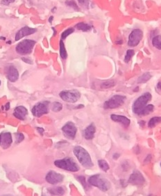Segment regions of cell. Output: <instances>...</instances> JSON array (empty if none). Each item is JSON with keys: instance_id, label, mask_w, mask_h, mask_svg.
Here are the masks:
<instances>
[{"instance_id": "6da1fadb", "label": "cell", "mask_w": 161, "mask_h": 196, "mask_svg": "<svg viewBox=\"0 0 161 196\" xmlns=\"http://www.w3.org/2000/svg\"><path fill=\"white\" fill-rule=\"evenodd\" d=\"M73 151H74V155L76 157L78 162L81 164L83 167L90 169L93 166V163H92L90 154L85 148L80 146H76L74 147Z\"/></svg>"}, {"instance_id": "7a4b0ae2", "label": "cell", "mask_w": 161, "mask_h": 196, "mask_svg": "<svg viewBox=\"0 0 161 196\" xmlns=\"http://www.w3.org/2000/svg\"><path fill=\"white\" fill-rule=\"evenodd\" d=\"M152 96L149 92H145L135 101L132 106V110L134 114L140 116L144 108L147 106L148 103L151 100Z\"/></svg>"}, {"instance_id": "3957f363", "label": "cell", "mask_w": 161, "mask_h": 196, "mask_svg": "<svg viewBox=\"0 0 161 196\" xmlns=\"http://www.w3.org/2000/svg\"><path fill=\"white\" fill-rule=\"evenodd\" d=\"M87 181L90 185L99 188L101 191L106 192L111 188L110 182L106 178H105L104 177L101 176L99 174L94 175L91 176Z\"/></svg>"}, {"instance_id": "277c9868", "label": "cell", "mask_w": 161, "mask_h": 196, "mask_svg": "<svg viewBox=\"0 0 161 196\" xmlns=\"http://www.w3.org/2000/svg\"><path fill=\"white\" fill-rule=\"evenodd\" d=\"M54 165L59 169L71 171V172H77L79 170V167L77 164L72 159L69 158V157H66L63 160H56L54 162Z\"/></svg>"}, {"instance_id": "5b68a950", "label": "cell", "mask_w": 161, "mask_h": 196, "mask_svg": "<svg viewBox=\"0 0 161 196\" xmlns=\"http://www.w3.org/2000/svg\"><path fill=\"white\" fill-rule=\"evenodd\" d=\"M127 99L125 96L115 95L111 99L105 101L104 103V108L105 109H115L122 106L124 104V101Z\"/></svg>"}, {"instance_id": "8992f818", "label": "cell", "mask_w": 161, "mask_h": 196, "mask_svg": "<svg viewBox=\"0 0 161 196\" xmlns=\"http://www.w3.org/2000/svg\"><path fill=\"white\" fill-rule=\"evenodd\" d=\"M36 42L31 40H24L17 45L16 51L20 55H27L31 53Z\"/></svg>"}, {"instance_id": "52a82bcc", "label": "cell", "mask_w": 161, "mask_h": 196, "mask_svg": "<svg viewBox=\"0 0 161 196\" xmlns=\"http://www.w3.org/2000/svg\"><path fill=\"white\" fill-rule=\"evenodd\" d=\"M59 96L64 101L68 103H76L80 97V94L78 90H64L62 91Z\"/></svg>"}, {"instance_id": "ba28073f", "label": "cell", "mask_w": 161, "mask_h": 196, "mask_svg": "<svg viewBox=\"0 0 161 196\" xmlns=\"http://www.w3.org/2000/svg\"><path fill=\"white\" fill-rule=\"evenodd\" d=\"M143 32L142 31L139 29H134L131 31L129 36L128 40V45L131 47H134L138 46L139 43L142 39Z\"/></svg>"}, {"instance_id": "9c48e42d", "label": "cell", "mask_w": 161, "mask_h": 196, "mask_svg": "<svg viewBox=\"0 0 161 196\" xmlns=\"http://www.w3.org/2000/svg\"><path fill=\"white\" fill-rule=\"evenodd\" d=\"M49 103L48 101H44V102L38 103L35 105L34 108L31 110V112L33 115L36 117H40L43 115L47 114L49 112Z\"/></svg>"}, {"instance_id": "30bf717a", "label": "cell", "mask_w": 161, "mask_h": 196, "mask_svg": "<svg viewBox=\"0 0 161 196\" xmlns=\"http://www.w3.org/2000/svg\"><path fill=\"white\" fill-rule=\"evenodd\" d=\"M62 131L63 133L64 136L67 137V139H74L76 136V132H77V128L76 125H74L72 122H67L63 127H62Z\"/></svg>"}, {"instance_id": "8fae6325", "label": "cell", "mask_w": 161, "mask_h": 196, "mask_svg": "<svg viewBox=\"0 0 161 196\" xmlns=\"http://www.w3.org/2000/svg\"><path fill=\"white\" fill-rule=\"evenodd\" d=\"M128 182H129V184H131L133 185L140 186V185L144 184L145 180L144 176L142 175V174L139 171H134L130 177H129Z\"/></svg>"}, {"instance_id": "7c38bea8", "label": "cell", "mask_w": 161, "mask_h": 196, "mask_svg": "<svg viewBox=\"0 0 161 196\" xmlns=\"http://www.w3.org/2000/svg\"><path fill=\"white\" fill-rule=\"evenodd\" d=\"M63 175L58 173L54 171H51L47 174L45 180L48 183L51 184H56L61 183L63 180Z\"/></svg>"}, {"instance_id": "4fadbf2b", "label": "cell", "mask_w": 161, "mask_h": 196, "mask_svg": "<svg viewBox=\"0 0 161 196\" xmlns=\"http://www.w3.org/2000/svg\"><path fill=\"white\" fill-rule=\"evenodd\" d=\"M13 142L11 134L10 132H2L0 134V146L3 149L10 147Z\"/></svg>"}, {"instance_id": "5bb4252c", "label": "cell", "mask_w": 161, "mask_h": 196, "mask_svg": "<svg viewBox=\"0 0 161 196\" xmlns=\"http://www.w3.org/2000/svg\"><path fill=\"white\" fill-rule=\"evenodd\" d=\"M36 31L37 30L35 29H32V28H30L29 27H24L17 33L16 36H15V40L16 41L20 40L22 38H24V37L29 36V35L36 33Z\"/></svg>"}, {"instance_id": "9a60e30c", "label": "cell", "mask_w": 161, "mask_h": 196, "mask_svg": "<svg viewBox=\"0 0 161 196\" xmlns=\"http://www.w3.org/2000/svg\"><path fill=\"white\" fill-rule=\"evenodd\" d=\"M111 119L113 121L118 122L122 124L125 128H127L129 126L131 123V121L127 117L122 116V115H118V114H111Z\"/></svg>"}, {"instance_id": "2e32d148", "label": "cell", "mask_w": 161, "mask_h": 196, "mask_svg": "<svg viewBox=\"0 0 161 196\" xmlns=\"http://www.w3.org/2000/svg\"><path fill=\"white\" fill-rule=\"evenodd\" d=\"M6 76L10 82H15L19 78V73L14 66H9L7 69Z\"/></svg>"}, {"instance_id": "e0dca14e", "label": "cell", "mask_w": 161, "mask_h": 196, "mask_svg": "<svg viewBox=\"0 0 161 196\" xmlns=\"http://www.w3.org/2000/svg\"><path fill=\"white\" fill-rule=\"evenodd\" d=\"M96 127L93 123H90L83 131L84 138L87 140H92L94 137Z\"/></svg>"}, {"instance_id": "ac0fdd59", "label": "cell", "mask_w": 161, "mask_h": 196, "mask_svg": "<svg viewBox=\"0 0 161 196\" xmlns=\"http://www.w3.org/2000/svg\"><path fill=\"white\" fill-rule=\"evenodd\" d=\"M28 114L27 108L24 106H18L14 110L13 115L20 120H24Z\"/></svg>"}, {"instance_id": "d6986e66", "label": "cell", "mask_w": 161, "mask_h": 196, "mask_svg": "<svg viewBox=\"0 0 161 196\" xmlns=\"http://www.w3.org/2000/svg\"><path fill=\"white\" fill-rule=\"evenodd\" d=\"M48 191L50 194L54 195H62L65 193V190L63 189V188L61 186L49 188Z\"/></svg>"}, {"instance_id": "ffe728a7", "label": "cell", "mask_w": 161, "mask_h": 196, "mask_svg": "<svg viewBox=\"0 0 161 196\" xmlns=\"http://www.w3.org/2000/svg\"><path fill=\"white\" fill-rule=\"evenodd\" d=\"M76 28L78 30L84 31V32H87V31H90L92 29V27L90 25L83 23V22H80V23L76 24Z\"/></svg>"}, {"instance_id": "44dd1931", "label": "cell", "mask_w": 161, "mask_h": 196, "mask_svg": "<svg viewBox=\"0 0 161 196\" xmlns=\"http://www.w3.org/2000/svg\"><path fill=\"white\" fill-rule=\"evenodd\" d=\"M151 73H149V72H147V73H143L142 75L141 76H140L139 78H138V83H147V82L149 81L150 79H151Z\"/></svg>"}, {"instance_id": "7402d4cb", "label": "cell", "mask_w": 161, "mask_h": 196, "mask_svg": "<svg viewBox=\"0 0 161 196\" xmlns=\"http://www.w3.org/2000/svg\"><path fill=\"white\" fill-rule=\"evenodd\" d=\"M152 45L157 49L161 50V36H155L152 39Z\"/></svg>"}, {"instance_id": "603a6c76", "label": "cell", "mask_w": 161, "mask_h": 196, "mask_svg": "<svg viewBox=\"0 0 161 196\" xmlns=\"http://www.w3.org/2000/svg\"><path fill=\"white\" fill-rule=\"evenodd\" d=\"M161 123V117H152L151 119L149 120L148 123V126L149 127H154L156 126L158 123Z\"/></svg>"}, {"instance_id": "cb8c5ba5", "label": "cell", "mask_w": 161, "mask_h": 196, "mask_svg": "<svg viewBox=\"0 0 161 196\" xmlns=\"http://www.w3.org/2000/svg\"><path fill=\"white\" fill-rule=\"evenodd\" d=\"M153 110H154V106H153V105L151 104L147 105V106L144 108V110H142L140 116H145V115L149 114H151L152 112L153 111Z\"/></svg>"}, {"instance_id": "d4e9b609", "label": "cell", "mask_w": 161, "mask_h": 196, "mask_svg": "<svg viewBox=\"0 0 161 196\" xmlns=\"http://www.w3.org/2000/svg\"><path fill=\"white\" fill-rule=\"evenodd\" d=\"M60 55L63 59H66L67 57V51H66L65 47V45L63 40L60 41Z\"/></svg>"}, {"instance_id": "484cf974", "label": "cell", "mask_w": 161, "mask_h": 196, "mask_svg": "<svg viewBox=\"0 0 161 196\" xmlns=\"http://www.w3.org/2000/svg\"><path fill=\"white\" fill-rule=\"evenodd\" d=\"M98 164H99V168H100L102 171H105V172H106V171H108L110 169V166L108 165V164L106 162V161H105L104 160H100L98 161Z\"/></svg>"}, {"instance_id": "4316f807", "label": "cell", "mask_w": 161, "mask_h": 196, "mask_svg": "<svg viewBox=\"0 0 161 196\" xmlns=\"http://www.w3.org/2000/svg\"><path fill=\"white\" fill-rule=\"evenodd\" d=\"M115 85V82L114 80H107V81H105L101 85V88L104 89H108V88H111V87H113V86Z\"/></svg>"}, {"instance_id": "83f0119b", "label": "cell", "mask_w": 161, "mask_h": 196, "mask_svg": "<svg viewBox=\"0 0 161 196\" xmlns=\"http://www.w3.org/2000/svg\"><path fill=\"white\" fill-rule=\"evenodd\" d=\"M63 109V105L59 102H54L53 103L52 106V110L55 112H60L61 110Z\"/></svg>"}, {"instance_id": "f1b7e54d", "label": "cell", "mask_w": 161, "mask_h": 196, "mask_svg": "<svg viewBox=\"0 0 161 196\" xmlns=\"http://www.w3.org/2000/svg\"><path fill=\"white\" fill-rule=\"evenodd\" d=\"M135 51L133 49H129L127 50V54H126L125 58H124V62H129L131 60V58L134 56Z\"/></svg>"}, {"instance_id": "f546056e", "label": "cell", "mask_w": 161, "mask_h": 196, "mask_svg": "<svg viewBox=\"0 0 161 196\" xmlns=\"http://www.w3.org/2000/svg\"><path fill=\"white\" fill-rule=\"evenodd\" d=\"M74 29H72V28H70V29H68L67 30H65L64 31V32H63L62 35H61V38H62L63 40V39H65L68 36H69V35L72 34L73 32H74Z\"/></svg>"}, {"instance_id": "4dcf8cb0", "label": "cell", "mask_w": 161, "mask_h": 196, "mask_svg": "<svg viewBox=\"0 0 161 196\" xmlns=\"http://www.w3.org/2000/svg\"><path fill=\"white\" fill-rule=\"evenodd\" d=\"M66 4H67V6L72 7L74 9L78 10V7L77 6V4H76V3H75V1H73V0H67V1H66Z\"/></svg>"}, {"instance_id": "1f68e13d", "label": "cell", "mask_w": 161, "mask_h": 196, "mask_svg": "<svg viewBox=\"0 0 161 196\" xmlns=\"http://www.w3.org/2000/svg\"><path fill=\"white\" fill-rule=\"evenodd\" d=\"M15 140H16V143H20L23 141L24 139V136L22 133H16L15 134Z\"/></svg>"}, {"instance_id": "d6a6232c", "label": "cell", "mask_w": 161, "mask_h": 196, "mask_svg": "<svg viewBox=\"0 0 161 196\" xmlns=\"http://www.w3.org/2000/svg\"><path fill=\"white\" fill-rule=\"evenodd\" d=\"M77 178H78V180L80 181V182L81 183V184L83 185L84 188H85V189H87V185L86 182H85V178L83 176H78V177H77Z\"/></svg>"}, {"instance_id": "836d02e7", "label": "cell", "mask_w": 161, "mask_h": 196, "mask_svg": "<svg viewBox=\"0 0 161 196\" xmlns=\"http://www.w3.org/2000/svg\"><path fill=\"white\" fill-rule=\"evenodd\" d=\"M78 3L83 7L87 8L89 5V0H78Z\"/></svg>"}, {"instance_id": "e575fe53", "label": "cell", "mask_w": 161, "mask_h": 196, "mask_svg": "<svg viewBox=\"0 0 161 196\" xmlns=\"http://www.w3.org/2000/svg\"><path fill=\"white\" fill-rule=\"evenodd\" d=\"M15 0H2L1 1V3L3 5H9L10 3H13Z\"/></svg>"}, {"instance_id": "d590c367", "label": "cell", "mask_w": 161, "mask_h": 196, "mask_svg": "<svg viewBox=\"0 0 161 196\" xmlns=\"http://www.w3.org/2000/svg\"><path fill=\"white\" fill-rule=\"evenodd\" d=\"M22 60L24 61L25 62H27V63H29V64H31L32 63V62L30 60H29V59H27V58H22Z\"/></svg>"}, {"instance_id": "8d00e7d4", "label": "cell", "mask_w": 161, "mask_h": 196, "mask_svg": "<svg viewBox=\"0 0 161 196\" xmlns=\"http://www.w3.org/2000/svg\"><path fill=\"white\" fill-rule=\"evenodd\" d=\"M156 88H157V90L159 91V92H161V82H159V83L157 84Z\"/></svg>"}, {"instance_id": "74e56055", "label": "cell", "mask_w": 161, "mask_h": 196, "mask_svg": "<svg viewBox=\"0 0 161 196\" xmlns=\"http://www.w3.org/2000/svg\"><path fill=\"white\" fill-rule=\"evenodd\" d=\"M151 155H148V156L147 157L146 160H144V162H146L147 161H148V162H150V160H151Z\"/></svg>"}, {"instance_id": "f35d334b", "label": "cell", "mask_w": 161, "mask_h": 196, "mask_svg": "<svg viewBox=\"0 0 161 196\" xmlns=\"http://www.w3.org/2000/svg\"><path fill=\"white\" fill-rule=\"evenodd\" d=\"M119 156H120V155H119V154L115 153V154H114V155H113V159H115V160H116V159L118 158Z\"/></svg>"}, {"instance_id": "ab89813d", "label": "cell", "mask_w": 161, "mask_h": 196, "mask_svg": "<svg viewBox=\"0 0 161 196\" xmlns=\"http://www.w3.org/2000/svg\"><path fill=\"white\" fill-rule=\"evenodd\" d=\"M37 129H38V130L39 131V132H40V134H43V132H44V130H43V128H39V127H38Z\"/></svg>"}, {"instance_id": "60d3db41", "label": "cell", "mask_w": 161, "mask_h": 196, "mask_svg": "<svg viewBox=\"0 0 161 196\" xmlns=\"http://www.w3.org/2000/svg\"><path fill=\"white\" fill-rule=\"evenodd\" d=\"M8 109H9V103H7V105H6V110H8Z\"/></svg>"}, {"instance_id": "b9f144b4", "label": "cell", "mask_w": 161, "mask_h": 196, "mask_svg": "<svg viewBox=\"0 0 161 196\" xmlns=\"http://www.w3.org/2000/svg\"><path fill=\"white\" fill-rule=\"evenodd\" d=\"M53 18H54L53 17H50V20H49V21H50V22H52V20H53Z\"/></svg>"}, {"instance_id": "7bdbcfd3", "label": "cell", "mask_w": 161, "mask_h": 196, "mask_svg": "<svg viewBox=\"0 0 161 196\" xmlns=\"http://www.w3.org/2000/svg\"><path fill=\"white\" fill-rule=\"evenodd\" d=\"M0 85H1V80H0Z\"/></svg>"}, {"instance_id": "ee69618b", "label": "cell", "mask_w": 161, "mask_h": 196, "mask_svg": "<svg viewBox=\"0 0 161 196\" xmlns=\"http://www.w3.org/2000/svg\"><path fill=\"white\" fill-rule=\"evenodd\" d=\"M160 166H161V164H160Z\"/></svg>"}]
</instances>
